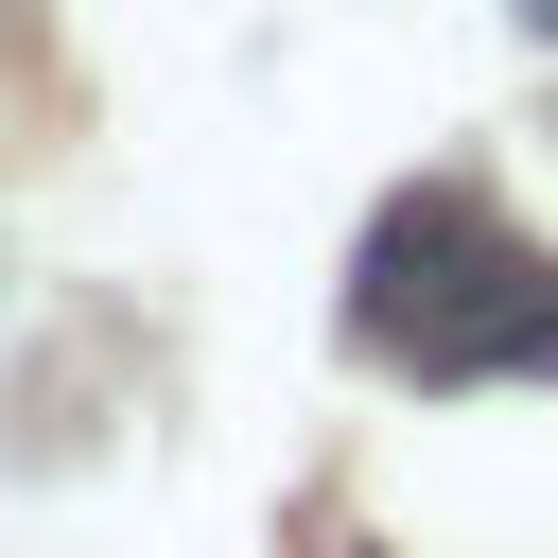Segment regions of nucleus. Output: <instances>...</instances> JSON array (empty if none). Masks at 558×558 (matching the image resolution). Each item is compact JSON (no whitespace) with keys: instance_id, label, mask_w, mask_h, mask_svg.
I'll return each instance as SVG.
<instances>
[{"instance_id":"f257e3e1","label":"nucleus","mask_w":558,"mask_h":558,"mask_svg":"<svg viewBox=\"0 0 558 558\" xmlns=\"http://www.w3.org/2000/svg\"><path fill=\"white\" fill-rule=\"evenodd\" d=\"M349 349L401 384H541L558 366V262L471 174H418V192H384V227L349 262Z\"/></svg>"},{"instance_id":"f03ea898","label":"nucleus","mask_w":558,"mask_h":558,"mask_svg":"<svg viewBox=\"0 0 558 558\" xmlns=\"http://www.w3.org/2000/svg\"><path fill=\"white\" fill-rule=\"evenodd\" d=\"M523 35H541V52H558V0H523Z\"/></svg>"}]
</instances>
